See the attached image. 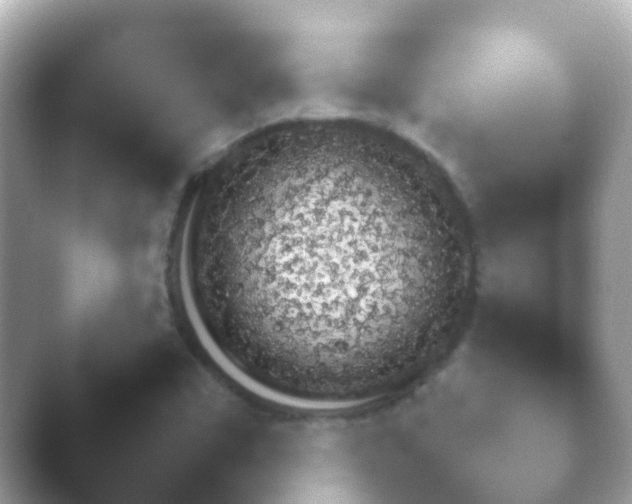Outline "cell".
Wrapping results in <instances>:
<instances>
[{
	"instance_id": "1",
	"label": "cell",
	"mask_w": 632,
	"mask_h": 504,
	"mask_svg": "<svg viewBox=\"0 0 632 504\" xmlns=\"http://www.w3.org/2000/svg\"><path fill=\"white\" fill-rule=\"evenodd\" d=\"M469 257L433 172L379 140L318 133L226 168L181 260L193 317L233 373L330 400L384 382L438 331Z\"/></svg>"
}]
</instances>
